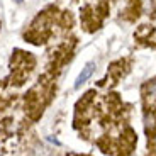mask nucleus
Returning a JSON list of instances; mask_svg holds the SVG:
<instances>
[{
  "label": "nucleus",
  "mask_w": 156,
  "mask_h": 156,
  "mask_svg": "<svg viewBox=\"0 0 156 156\" xmlns=\"http://www.w3.org/2000/svg\"><path fill=\"white\" fill-rule=\"evenodd\" d=\"M94 68H95V65L94 63H88L85 68H83V71L80 75H78V78H76V82H75V88H80V87L83 85V83L87 82L90 78V75L94 73Z\"/></svg>",
  "instance_id": "1"
},
{
  "label": "nucleus",
  "mask_w": 156,
  "mask_h": 156,
  "mask_svg": "<svg viewBox=\"0 0 156 156\" xmlns=\"http://www.w3.org/2000/svg\"><path fill=\"white\" fill-rule=\"evenodd\" d=\"M148 95L149 97H153V98H156V80L153 83H149V87H148Z\"/></svg>",
  "instance_id": "3"
},
{
  "label": "nucleus",
  "mask_w": 156,
  "mask_h": 156,
  "mask_svg": "<svg viewBox=\"0 0 156 156\" xmlns=\"http://www.w3.org/2000/svg\"><path fill=\"white\" fill-rule=\"evenodd\" d=\"M144 122H146V131H148V133H153L154 127H156V117L153 115V114H146Z\"/></svg>",
  "instance_id": "2"
},
{
  "label": "nucleus",
  "mask_w": 156,
  "mask_h": 156,
  "mask_svg": "<svg viewBox=\"0 0 156 156\" xmlns=\"http://www.w3.org/2000/svg\"><path fill=\"white\" fill-rule=\"evenodd\" d=\"M16 2H17V4H22V0H16Z\"/></svg>",
  "instance_id": "4"
}]
</instances>
